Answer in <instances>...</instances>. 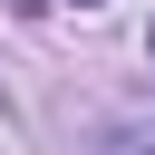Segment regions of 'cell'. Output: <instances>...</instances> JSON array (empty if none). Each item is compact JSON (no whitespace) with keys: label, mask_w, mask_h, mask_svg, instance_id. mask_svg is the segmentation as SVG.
<instances>
[{"label":"cell","mask_w":155,"mask_h":155,"mask_svg":"<svg viewBox=\"0 0 155 155\" xmlns=\"http://www.w3.org/2000/svg\"><path fill=\"white\" fill-rule=\"evenodd\" d=\"M145 58H155V29H145Z\"/></svg>","instance_id":"2"},{"label":"cell","mask_w":155,"mask_h":155,"mask_svg":"<svg viewBox=\"0 0 155 155\" xmlns=\"http://www.w3.org/2000/svg\"><path fill=\"white\" fill-rule=\"evenodd\" d=\"M0 126H19V107H10V87H0Z\"/></svg>","instance_id":"1"},{"label":"cell","mask_w":155,"mask_h":155,"mask_svg":"<svg viewBox=\"0 0 155 155\" xmlns=\"http://www.w3.org/2000/svg\"><path fill=\"white\" fill-rule=\"evenodd\" d=\"M78 10H97V0H78Z\"/></svg>","instance_id":"3"}]
</instances>
